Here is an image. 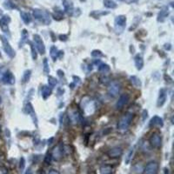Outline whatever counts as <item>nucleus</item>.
<instances>
[{
	"mask_svg": "<svg viewBox=\"0 0 174 174\" xmlns=\"http://www.w3.org/2000/svg\"><path fill=\"white\" fill-rule=\"evenodd\" d=\"M32 13H33L34 18L38 21L41 22L42 24H45V25L51 24V21H52L51 17L47 11L40 10V9H34Z\"/></svg>",
	"mask_w": 174,
	"mask_h": 174,
	"instance_id": "f257e3e1",
	"label": "nucleus"
},
{
	"mask_svg": "<svg viewBox=\"0 0 174 174\" xmlns=\"http://www.w3.org/2000/svg\"><path fill=\"white\" fill-rule=\"evenodd\" d=\"M132 119H133V114L132 113H126V115L123 117L118 122V128L121 130H127L128 127L130 126Z\"/></svg>",
	"mask_w": 174,
	"mask_h": 174,
	"instance_id": "f03ea898",
	"label": "nucleus"
},
{
	"mask_svg": "<svg viewBox=\"0 0 174 174\" xmlns=\"http://www.w3.org/2000/svg\"><path fill=\"white\" fill-rule=\"evenodd\" d=\"M126 17L124 15H119L116 17L115 21H114V26H115V30L118 33H121L124 31V30L126 28Z\"/></svg>",
	"mask_w": 174,
	"mask_h": 174,
	"instance_id": "7ed1b4c3",
	"label": "nucleus"
},
{
	"mask_svg": "<svg viewBox=\"0 0 174 174\" xmlns=\"http://www.w3.org/2000/svg\"><path fill=\"white\" fill-rule=\"evenodd\" d=\"M0 39L2 41V44H3V48L5 50V53L7 54V56L10 58H13L16 56V53H15V51L13 50V48L11 47V45L9 43L8 39L5 38V36H0Z\"/></svg>",
	"mask_w": 174,
	"mask_h": 174,
	"instance_id": "20e7f679",
	"label": "nucleus"
},
{
	"mask_svg": "<svg viewBox=\"0 0 174 174\" xmlns=\"http://www.w3.org/2000/svg\"><path fill=\"white\" fill-rule=\"evenodd\" d=\"M33 42L35 44V47L37 49V51L40 54L45 53V46L42 38L39 36V34H34L33 35Z\"/></svg>",
	"mask_w": 174,
	"mask_h": 174,
	"instance_id": "39448f33",
	"label": "nucleus"
},
{
	"mask_svg": "<svg viewBox=\"0 0 174 174\" xmlns=\"http://www.w3.org/2000/svg\"><path fill=\"white\" fill-rule=\"evenodd\" d=\"M121 85L117 81H113L111 83V85L108 87V94L109 96L112 97H117L118 95V93L120 92Z\"/></svg>",
	"mask_w": 174,
	"mask_h": 174,
	"instance_id": "423d86ee",
	"label": "nucleus"
},
{
	"mask_svg": "<svg viewBox=\"0 0 174 174\" xmlns=\"http://www.w3.org/2000/svg\"><path fill=\"white\" fill-rule=\"evenodd\" d=\"M10 23V18L8 15H4L0 19V28L5 33L10 34V29H9V24Z\"/></svg>",
	"mask_w": 174,
	"mask_h": 174,
	"instance_id": "0eeeda50",
	"label": "nucleus"
},
{
	"mask_svg": "<svg viewBox=\"0 0 174 174\" xmlns=\"http://www.w3.org/2000/svg\"><path fill=\"white\" fill-rule=\"evenodd\" d=\"M159 170V164L155 161H151L146 164L145 168V174H157Z\"/></svg>",
	"mask_w": 174,
	"mask_h": 174,
	"instance_id": "6e6552de",
	"label": "nucleus"
},
{
	"mask_svg": "<svg viewBox=\"0 0 174 174\" xmlns=\"http://www.w3.org/2000/svg\"><path fill=\"white\" fill-rule=\"evenodd\" d=\"M82 107L84 111L85 112V114L87 115H91L92 113V111H91L92 109V111H94L95 110V106H94V102L92 101L91 99H89L88 101H84L82 102Z\"/></svg>",
	"mask_w": 174,
	"mask_h": 174,
	"instance_id": "1a4fd4ad",
	"label": "nucleus"
},
{
	"mask_svg": "<svg viewBox=\"0 0 174 174\" xmlns=\"http://www.w3.org/2000/svg\"><path fill=\"white\" fill-rule=\"evenodd\" d=\"M150 143L151 145L153 148H159L161 146V143H162V139L160 134L158 133H153L150 139Z\"/></svg>",
	"mask_w": 174,
	"mask_h": 174,
	"instance_id": "9d476101",
	"label": "nucleus"
},
{
	"mask_svg": "<svg viewBox=\"0 0 174 174\" xmlns=\"http://www.w3.org/2000/svg\"><path fill=\"white\" fill-rule=\"evenodd\" d=\"M129 98H130L129 95H128V94H126V93L120 95V97H118V100L116 103L117 109H119V110L122 109V108L125 106L126 104L128 103V101H129Z\"/></svg>",
	"mask_w": 174,
	"mask_h": 174,
	"instance_id": "9b49d317",
	"label": "nucleus"
},
{
	"mask_svg": "<svg viewBox=\"0 0 174 174\" xmlns=\"http://www.w3.org/2000/svg\"><path fill=\"white\" fill-rule=\"evenodd\" d=\"M2 82L5 84V85H13L15 83V77L14 75L12 74L11 72L6 70L4 77L2 79Z\"/></svg>",
	"mask_w": 174,
	"mask_h": 174,
	"instance_id": "f8f14e48",
	"label": "nucleus"
},
{
	"mask_svg": "<svg viewBox=\"0 0 174 174\" xmlns=\"http://www.w3.org/2000/svg\"><path fill=\"white\" fill-rule=\"evenodd\" d=\"M63 152H64V148L62 144L59 145L54 148L52 154V158H53L55 160H59L62 157H63Z\"/></svg>",
	"mask_w": 174,
	"mask_h": 174,
	"instance_id": "ddd939ff",
	"label": "nucleus"
},
{
	"mask_svg": "<svg viewBox=\"0 0 174 174\" xmlns=\"http://www.w3.org/2000/svg\"><path fill=\"white\" fill-rule=\"evenodd\" d=\"M63 6L64 11L70 16H72L73 12H74V6H73V3L71 0H64L63 1Z\"/></svg>",
	"mask_w": 174,
	"mask_h": 174,
	"instance_id": "4468645a",
	"label": "nucleus"
},
{
	"mask_svg": "<svg viewBox=\"0 0 174 174\" xmlns=\"http://www.w3.org/2000/svg\"><path fill=\"white\" fill-rule=\"evenodd\" d=\"M123 153V149L121 147H118V146H116V147H113L111 148V150L109 151L108 152V155L110 158H112V159H115V158H118L120 157L121 155Z\"/></svg>",
	"mask_w": 174,
	"mask_h": 174,
	"instance_id": "2eb2a0df",
	"label": "nucleus"
},
{
	"mask_svg": "<svg viewBox=\"0 0 174 174\" xmlns=\"http://www.w3.org/2000/svg\"><path fill=\"white\" fill-rule=\"evenodd\" d=\"M169 15V9L167 6H164L162 7V9L160 10V11L159 12L158 15V21L159 22H164V20L166 19L167 16Z\"/></svg>",
	"mask_w": 174,
	"mask_h": 174,
	"instance_id": "dca6fc26",
	"label": "nucleus"
},
{
	"mask_svg": "<svg viewBox=\"0 0 174 174\" xmlns=\"http://www.w3.org/2000/svg\"><path fill=\"white\" fill-rule=\"evenodd\" d=\"M70 118L73 124H79L82 121V116L77 111H72L70 114Z\"/></svg>",
	"mask_w": 174,
	"mask_h": 174,
	"instance_id": "f3484780",
	"label": "nucleus"
},
{
	"mask_svg": "<svg viewBox=\"0 0 174 174\" xmlns=\"http://www.w3.org/2000/svg\"><path fill=\"white\" fill-rule=\"evenodd\" d=\"M51 57L52 58L53 60H56L58 58H62L64 55V52L58 51V49L56 46H52L51 47Z\"/></svg>",
	"mask_w": 174,
	"mask_h": 174,
	"instance_id": "a211bd4d",
	"label": "nucleus"
},
{
	"mask_svg": "<svg viewBox=\"0 0 174 174\" xmlns=\"http://www.w3.org/2000/svg\"><path fill=\"white\" fill-rule=\"evenodd\" d=\"M165 101H166V91L164 89H161L158 98V106H163Z\"/></svg>",
	"mask_w": 174,
	"mask_h": 174,
	"instance_id": "6ab92c4d",
	"label": "nucleus"
},
{
	"mask_svg": "<svg viewBox=\"0 0 174 174\" xmlns=\"http://www.w3.org/2000/svg\"><path fill=\"white\" fill-rule=\"evenodd\" d=\"M134 62H135L136 68L139 71H140V70L143 69V67H144V59H143L140 54L136 55L135 58H134Z\"/></svg>",
	"mask_w": 174,
	"mask_h": 174,
	"instance_id": "aec40b11",
	"label": "nucleus"
},
{
	"mask_svg": "<svg viewBox=\"0 0 174 174\" xmlns=\"http://www.w3.org/2000/svg\"><path fill=\"white\" fill-rule=\"evenodd\" d=\"M163 126H164V122L160 117L154 116L151 119L150 126H160V127H162Z\"/></svg>",
	"mask_w": 174,
	"mask_h": 174,
	"instance_id": "412c9836",
	"label": "nucleus"
},
{
	"mask_svg": "<svg viewBox=\"0 0 174 174\" xmlns=\"http://www.w3.org/2000/svg\"><path fill=\"white\" fill-rule=\"evenodd\" d=\"M41 94L44 99H47L52 94V88L47 85H44L41 89Z\"/></svg>",
	"mask_w": 174,
	"mask_h": 174,
	"instance_id": "4be33fe9",
	"label": "nucleus"
},
{
	"mask_svg": "<svg viewBox=\"0 0 174 174\" xmlns=\"http://www.w3.org/2000/svg\"><path fill=\"white\" fill-rule=\"evenodd\" d=\"M28 38H29V33L25 29H24L21 32V40L19 43V47H22L24 44L28 42Z\"/></svg>",
	"mask_w": 174,
	"mask_h": 174,
	"instance_id": "5701e85b",
	"label": "nucleus"
},
{
	"mask_svg": "<svg viewBox=\"0 0 174 174\" xmlns=\"http://www.w3.org/2000/svg\"><path fill=\"white\" fill-rule=\"evenodd\" d=\"M20 16H21V19L24 21V24H29L31 22V17L28 12H25V11H21L20 12Z\"/></svg>",
	"mask_w": 174,
	"mask_h": 174,
	"instance_id": "b1692460",
	"label": "nucleus"
},
{
	"mask_svg": "<svg viewBox=\"0 0 174 174\" xmlns=\"http://www.w3.org/2000/svg\"><path fill=\"white\" fill-rule=\"evenodd\" d=\"M104 5L108 9H116L118 5L113 0H104Z\"/></svg>",
	"mask_w": 174,
	"mask_h": 174,
	"instance_id": "393cba45",
	"label": "nucleus"
},
{
	"mask_svg": "<svg viewBox=\"0 0 174 174\" xmlns=\"http://www.w3.org/2000/svg\"><path fill=\"white\" fill-rule=\"evenodd\" d=\"M25 110H26V112H27L28 114H30L31 116L32 117V118H33V120H34V123H35L36 114H35V111H34L33 107H32V106H31V103H28V104L26 105Z\"/></svg>",
	"mask_w": 174,
	"mask_h": 174,
	"instance_id": "a878e982",
	"label": "nucleus"
},
{
	"mask_svg": "<svg viewBox=\"0 0 174 174\" xmlns=\"http://www.w3.org/2000/svg\"><path fill=\"white\" fill-rule=\"evenodd\" d=\"M111 171H112V169H111V166L106 164V165H103L100 167L99 172H100V174H111Z\"/></svg>",
	"mask_w": 174,
	"mask_h": 174,
	"instance_id": "bb28decb",
	"label": "nucleus"
},
{
	"mask_svg": "<svg viewBox=\"0 0 174 174\" xmlns=\"http://www.w3.org/2000/svg\"><path fill=\"white\" fill-rule=\"evenodd\" d=\"M98 71L100 72H103V73H106V72H108L109 71H110V66L106 64H100L99 65H98Z\"/></svg>",
	"mask_w": 174,
	"mask_h": 174,
	"instance_id": "cd10ccee",
	"label": "nucleus"
},
{
	"mask_svg": "<svg viewBox=\"0 0 174 174\" xmlns=\"http://www.w3.org/2000/svg\"><path fill=\"white\" fill-rule=\"evenodd\" d=\"M4 7H5V9H7V10H14V9H17L18 7L16 6L15 4H13L12 2H10V1H6L4 3Z\"/></svg>",
	"mask_w": 174,
	"mask_h": 174,
	"instance_id": "c85d7f7f",
	"label": "nucleus"
},
{
	"mask_svg": "<svg viewBox=\"0 0 174 174\" xmlns=\"http://www.w3.org/2000/svg\"><path fill=\"white\" fill-rule=\"evenodd\" d=\"M31 70H26L24 72V75H23V78H22V81L23 83H27L31 78Z\"/></svg>",
	"mask_w": 174,
	"mask_h": 174,
	"instance_id": "c756f323",
	"label": "nucleus"
},
{
	"mask_svg": "<svg viewBox=\"0 0 174 174\" xmlns=\"http://www.w3.org/2000/svg\"><path fill=\"white\" fill-rule=\"evenodd\" d=\"M57 84H58V80H57L55 77H52V76H50V77H48L49 87H51V88H54V87L57 85Z\"/></svg>",
	"mask_w": 174,
	"mask_h": 174,
	"instance_id": "7c9ffc66",
	"label": "nucleus"
},
{
	"mask_svg": "<svg viewBox=\"0 0 174 174\" xmlns=\"http://www.w3.org/2000/svg\"><path fill=\"white\" fill-rule=\"evenodd\" d=\"M130 82H131V84H132L133 85H135V86L137 87L140 86L141 85L140 80H139L138 77H136V76H131V77H130Z\"/></svg>",
	"mask_w": 174,
	"mask_h": 174,
	"instance_id": "2f4dec72",
	"label": "nucleus"
},
{
	"mask_svg": "<svg viewBox=\"0 0 174 174\" xmlns=\"http://www.w3.org/2000/svg\"><path fill=\"white\" fill-rule=\"evenodd\" d=\"M133 153H134V148H131V149L129 151L128 154L126 155V160H125V163H126V164H128L130 163V160H131V157L133 156Z\"/></svg>",
	"mask_w": 174,
	"mask_h": 174,
	"instance_id": "473e14b6",
	"label": "nucleus"
},
{
	"mask_svg": "<svg viewBox=\"0 0 174 174\" xmlns=\"http://www.w3.org/2000/svg\"><path fill=\"white\" fill-rule=\"evenodd\" d=\"M53 17L55 19L57 20H61L64 19V14L63 12L61 11L60 10H55V13L53 14Z\"/></svg>",
	"mask_w": 174,
	"mask_h": 174,
	"instance_id": "72a5a7b5",
	"label": "nucleus"
},
{
	"mask_svg": "<svg viewBox=\"0 0 174 174\" xmlns=\"http://www.w3.org/2000/svg\"><path fill=\"white\" fill-rule=\"evenodd\" d=\"M44 74H49L50 73V68H49V64L47 61V58L44 59Z\"/></svg>",
	"mask_w": 174,
	"mask_h": 174,
	"instance_id": "f704fd0d",
	"label": "nucleus"
},
{
	"mask_svg": "<svg viewBox=\"0 0 174 174\" xmlns=\"http://www.w3.org/2000/svg\"><path fill=\"white\" fill-rule=\"evenodd\" d=\"M30 45H31V56H32V58L34 60L37 59L38 58V53H37V51L35 49V46L31 43H30Z\"/></svg>",
	"mask_w": 174,
	"mask_h": 174,
	"instance_id": "c9c22d12",
	"label": "nucleus"
},
{
	"mask_svg": "<svg viewBox=\"0 0 174 174\" xmlns=\"http://www.w3.org/2000/svg\"><path fill=\"white\" fill-rule=\"evenodd\" d=\"M106 14H108V12H103V11H99V10H97V11H93L92 13H91L90 15H92V16H93L94 18H96V19H97V18H99L100 16H103V15H106Z\"/></svg>",
	"mask_w": 174,
	"mask_h": 174,
	"instance_id": "e433bc0d",
	"label": "nucleus"
},
{
	"mask_svg": "<svg viewBox=\"0 0 174 174\" xmlns=\"http://www.w3.org/2000/svg\"><path fill=\"white\" fill-rule=\"evenodd\" d=\"M92 57H94V58H100V57H103V53H102L100 51L94 50V51H92Z\"/></svg>",
	"mask_w": 174,
	"mask_h": 174,
	"instance_id": "4c0bfd02",
	"label": "nucleus"
},
{
	"mask_svg": "<svg viewBox=\"0 0 174 174\" xmlns=\"http://www.w3.org/2000/svg\"><path fill=\"white\" fill-rule=\"evenodd\" d=\"M5 72H6V69L3 66H0V82H2V79L4 77Z\"/></svg>",
	"mask_w": 174,
	"mask_h": 174,
	"instance_id": "58836bf2",
	"label": "nucleus"
},
{
	"mask_svg": "<svg viewBox=\"0 0 174 174\" xmlns=\"http://www.w3.org/2000/svg\"><path fill=\"white\" fill-rule=\"evenodd\" d=\"M24 165H25V160H24V158H21L20 159V162H19V168L21 170L24 169Z\"/></svg>",
	"mask_w": 174,
	"mask_h": 174,
	"instance_id": "ea45409f",
	"label": "nucleus"
},
{
	"mask_svg": "<svg viewBox=\"0 0 174 174\" xmlns=\"http://www.w3.org/2000/svg\"><path fill=\"white\" fill-rule=\"evenodd\" d=\"M120 2H124V3H126V4H134V3H137L138 0H118Z\"/></svg>",
	"mask_w": 174,
	"mask_h": 174,
	"instance_id": "a19ab883",
	"label": "nucleus"
},
{
	"mask_svg": "<svg viewBox=\"0 0 174 174\" xmlns=\"http://www.w3.org/2000/svg\"><path fill=\"white\" fill-rule=\"evenodd\" d=\"M48 174H60L58 172L57 170H51L50 172H49Z\"/></svg>",
	"mask_w": 174,
	"mask_h": 174,
	"instance_id": "79ce46f5",
	"label": "nucleus"
},
{
	"mask_svg": "<svg viewBox=\"0 0 174 174\" xmlns=\"http://www.w3.org/2000/svg\"><path fill=\"white\" fill-rule=\"evenodd\" d=\"M25 174H32V171L31 168H28V169L26 170V172H25Z\"/></svg>",
	"mask_w": 174,
	"mask_h": 174,
	"instance_id": "37998d69",
	"label": "nucleus"
},
{
	"mask_svg": "<svg viewBox=\"0 0 174 174\" xmlns=\"http://www.w3.org/2000/svg\"><path fill=\"white\" fill-rule=\"evenodd\" d=\"M164 174H169V170L167 168H164Z\"/></svg>",
	"mask_w": 174,
	"mask_h": 174,
	"instance_id": "c03bdc74",
	"label": "nucleus"
},
{
	"mask_svg": "<svg viewBox=\"0 0 174 174\" xmlns=\"http://www.w3.org/2000/svg\"><path fill=\"white\" fill-rule=\"evenodd\" d=\"M38 174H44V171H40L38 172Z\"/></svg>",
	"mask_w": 174,
	"mask_h": 174,
	"instance_id": "a18cd8bd",
	"label": "nucleus"
},
{
	"mask_svg": "<svg viewBox=\"0 0 174 174\" xmlns=\"http://www.w3.org/2000/svg\"><path fill=\"white\" fill-rule=\"evenodd\" d=\"M0 57H1V53H0Z\"/></svg>",
	"mask_w": 174,
	"mask_h": 174,
	"instance_id": "49530a36",
	"label": "nucleus"
},
{
	"mask_svg": "<svg viewBox=\"0 0 174 174\" xmlns=\"http://www.w3.org/2000/svg\"><path fill=\"white\" fill-rule=\"evenodd\" d=\"M0 102H1V98H0Z\"/></svg>",
	"mask_w": 174,
	"mask_h": 174,
	"instance_id": "de8ad7c7",
	"label": "nucleus"
}]
</instances>
